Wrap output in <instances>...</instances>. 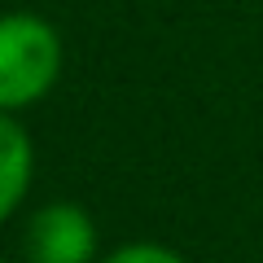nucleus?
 <instances>
[{
    "instance_id": "obj_1",
    "label": "nucleus",
    "mask_w": 263,
    "mask_h": 263,
    "mask_svg": "<svg viewBox=\"0 0 263 263\" xmlns=\"http://www.w3.org/2000/svg\"><path fill=\"white\" fill-rule=\"evenodd\" d=\"M66 48L44 13H0V110H27L57 88Z\"/></svg>"
},
{
    "instance_id": "obj_2",
    "label": "nucleus",
    "mask_w": 263,
    "mask_h": 263,
    "mask_svg": "<svg viewBox=\"0 0 263 263\" xmlns=\"http://www.w3.org/2000/svg\"><path fill=\"white\" fill-rule=\"evenodd\" d=\"M22 250L27 263H97L101 237L79 202H48L27 219Z\"/></svg>"
},
{
    "instance_id": "obj_3",
    "label": "nucleus",
    "mask_w": 263,
    "mask_h": 263,
    "mask_svg": "<svg viewBox=\"0 0 263 263\" xmlns=\"http://www.w3.org/2000/svg\"><path fill=\"white\" fill-rule=\"evenodd\" d=\"M35 176V145L13 110H0V224L22 206Z\"/></svg>"
},
{
    "instance_id": "obj_4",
    "label": "nucleus",
    "mask_w": 263,
    "mask_h": 263,
    "mask_svg": "<svg viewBox=\"0 0 263 263\" xmlns=\"http://www.w3.org/2000/svg\"><path fill=\"white\" fill-rule=\"evenodd\" d=\"M101 263H189V259L180 250H171V246H162V241H123Z\"/></svg>"
},
{
    "instance_id": "obj_5",
    "label": "nucleus",
    "mask_w": 263,
    "mask_h": 263,
    "mask_svg": "<svg viewBox=\"0 0 263 263\" xmlns=\"http://www.w3.org/2000/svg\"><path fill=\"white\" fill-rule=\"evenodd\" d=\"M0 263H5V259H0Z\"/></svg>"
}]
</instances>
